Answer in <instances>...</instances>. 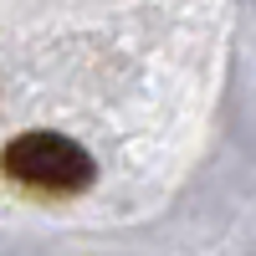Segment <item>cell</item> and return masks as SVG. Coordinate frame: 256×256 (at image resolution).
<instances>
[{"mask_svg": "<svg viewBox=\"0 0 256 256\" xmlns=\"http://www.w3.org/2000/svg\"><path fill=\"white\" fill-rule=\"evenodd\" d=\"M6 174L31 190H82L92 184V159L62 134H20L6 148Z\"/></svg>", "mask_w": 256, "mask_h": 256, "instance_id": "1", "label": "cell"}]
</instances>
